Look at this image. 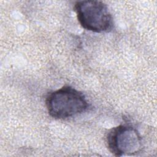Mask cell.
<instances>
[{
  "mask_svg": "<svg viewBox=\"0 0 157 157\" xmlns=\"http://www.w3.org/2000/svg\"><path fill=\"white\" fill-rule=\"evenodd\" d=\"M45 104L49 115L56 119L71 118L88 108L84 94L70 86H64L48 94Z\"/></svg>",
  "mask_w": 157,
  "mask_h": 157,
  "instance_id": "6da1fadb",
  "label": "cell"
},
{
  "mask_svg": "<svg viewBox=\"0 0 157 157\" xmlns=\"http://www.w3.org/2000/svg\"><path fill=\"white\" fill-rule=\"evenodd\" d=\"M80 25L94 33L107 32L112 28L113 18L106 4L99 1H81L74 6Z\"/></svg>",
  "mask_w": 157,
  "mask_h": 157,
  "instance_id": "7a4b0ae2",
  "label": "cell"
},
{
  "mask_svg": "<svg viewBox=\"0 0 157 157\" xmlns=\"http://www.w3.org/2000/svg\"><path fill=\"white\" fill-rule=\"evenodd\" d=\"M107 147L115 156L133 155L142 149V139L134 127L121 124L110 129L107 136Z\"/></svg>",
  "mask_w": 157,
  "mask_h": 157,
  "instance_id": "3957f363",
  "label": "cell"
}]
</instances>
